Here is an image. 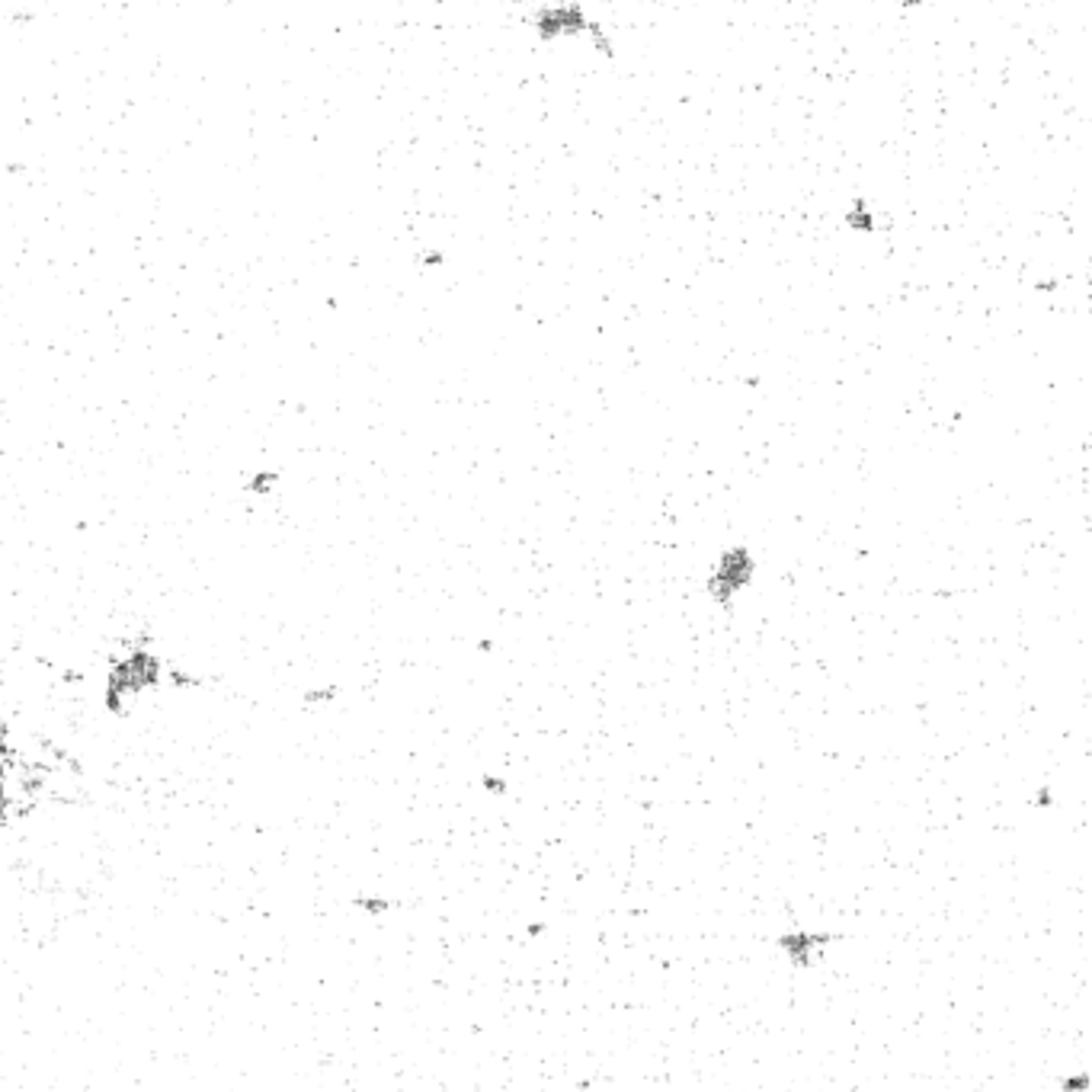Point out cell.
Listing matches in <instances>:
<instances>
[{
    "mask_svg": "<svg viewBox=\"0 0 1092 1092\" xmlns=\"http://www.w3.org/2000/svg\"><path fill=\"white\" fill-rule=\"evenodd\" d=\"M161 679V660L147 650H132L128 657H122L116 666L110 670L106 679V705L112 711H122L126 699H135L138 692L151 689Z\"/></svg>",
    "mask_w": 1092,
    "mask_h": 1092,
    "instance_id": "obj_1",
    "label": "cell"
},
{
    "mask_svg": "<svg viewBox=\"0 0 1092 1092\" xmlns=\"http://www.w3.org/2000/svg\"><path fill=\"white\" fill-rule=\"evenodd\" d=\"M830 938L827 932H817V936H810V932H792V936H782L779 938V948H782L785 955L792 958L798 967H808L814 965V948L817 945H827Z\"/></svg>",
    "mask_w": 1092,
    "mask_h": 1092,
    "instance_id": "obj_2",
    "label": "cell"
},
{
    "mask_svg": "<svg viewBox=\"0 0 1092 1092\" xmlns=\"http://www.w3.org/2000/svg\"><path fill=\"white\" fill-rule=\"evenodd\" d=\"M484 785H487L491 792H506V785H503L500 779H484Z\"/></svg>",
    "mask_w": 1092,
    "mask_h": 1092,
    "instance_id": "obj_5",
    "label": "cell"
},
{
    "mask_svg": "<svg viewBox=\"0 0 1092 1092\" xmlns=\"http://www.w3.org/2000/svg\"><path fill=\"white\" fill-rule=\"evenodd\" d=\"M359 907H365V910L369 913H382V910H388V907H392V901H372V897H359Z\"/></svg>",
    "mask_w": 1092,
    "mask_h": 1092,
    "instance_id": "obj_3",
    "label": "cell"
},
{
    "mask_svg": "<svg viewBox=\"0 0 1092 1092\" xmlns=\"http://www.w3.org/2000/svg\"><path fill=\"white\" fill-rule=\"evenodd\" d=\"M1086 1086H1089V1076H1076V1080H1064V1089L1067 1092H1083Z\"/></svg>",
    "mask_w": 1092,
    "mask_h": 1092,
    "instance_id": "obj_4",
    "label": "cell"
}]
</instances>
